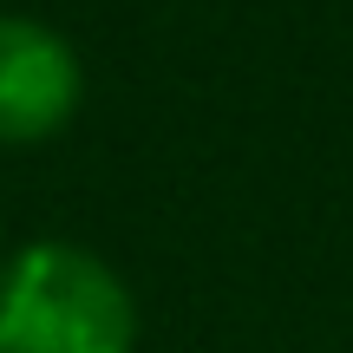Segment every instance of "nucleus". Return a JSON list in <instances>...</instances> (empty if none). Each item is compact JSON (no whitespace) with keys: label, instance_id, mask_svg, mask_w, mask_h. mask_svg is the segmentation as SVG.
<instances>
[{"label":"nucleus","instance_id":"f257e3e1","mask_svg":"<svg viewBox=\"0 0 353 353\" xmlns=\"http://www.w3.org/2000/svg\"><path fill=\"white\" fill-rule=\"evenodd\" d=\"M138 301L79 242H26L0 275V353H131Z\"/></svg>","mask_w":353,"mask_h":353},{"label":"nucleus","instance_id":"f03ea898","mask_svg":"<svg viewBox=\"0 0 353 353\" xmlns=\"http://www.w3.org/2000/svg\"><path fill=\"white\" fill-rule=\"evenodd\" d=\"M79 52L46 20L0 13V144H39L79 112Z\"/></svg>","mask_w":353,"mask_h":353}]
</instances>
